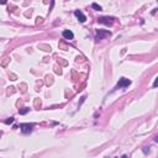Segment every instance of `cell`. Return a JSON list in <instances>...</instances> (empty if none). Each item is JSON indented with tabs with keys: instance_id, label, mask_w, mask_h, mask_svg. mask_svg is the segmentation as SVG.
Here are the masks:
<instances>
[{
	"instance_id": "5b68a950",
	"label": "cell",
	"mask_w": 158,
	"mask_h": 158,
	"mask_svg": "<svg viewBox=\"0 0 158 158\" xmlns=\"http://www.w3.org/2000/svg\"><path fill=\"white\" fill-rule=\"evenodd\" d=\"M105 36H110V32H107V31H101V30H99V32H98V35H96L95 40L96 41H100V40H102Z\"/></svg>"
},
{
	"instance_id": "ba28073f",
	"label": "cell",
	"mask_w": 158,
	"mask_h": 158,
	"mask_svg": "<svg viewBox=\"0 0 158 158\" xmlns=\"http://www.w3.org/2000/svg\"><path fill=\"white\" fill-rule=\"evenodd\" d=\"M28 110H30L28 107H23L22 110H20V114H21V115H25V114L28 113Z\"/></svg>"
},
{
	"instance_id": "30bf717a",
	"label": "cell",
	"mask_w": 158,
	"mask_h": 158,
	"mask_svg": "<svg viewBox=\"0 0 158 158\" xmlns=\"http://www.w3.org/2000/svg\"><path fill=\"white\" fill-rule=\"evenodd\" d=\"M121 158H127V156H122V157H121Z\"/></svg>"
},
{
	"instance_id": "9c48e42d",
	"label": "cell",
	"mask_w": 158,
	"mask_h": 158,
	"mask_svg": "<svg viewBox=\"0 0 158 158\" xmlns=\"http://www.w3.org/2000/svg\"><path fill=\"white\" fill-rule=\"evenodd\" d=\"M14 122V117H10V119H7V120H5V124L6 125H10Z\"/></svg>"
},
{
	"instance_id": "3957f363",
	"label": "cell",
	"mask_w": 158,
	"mask_h": 158,
	"mask_svg": "<svg viewBox=\"0 0 158 158\" xmlns=\"http://www.w3.org/2000/svg\"><path fill=\"white\" fill-rule=\"evenodd\" d=\"M130 84H131L130 79L120 78V79H119V83H117V88H127Z\"/></svg>"
},
{
	"instance_id": "6da1fadb",
	"label": "cell",
	"mask_w": 158,
	"mask_h": 158,
	"mask_svg": "<svg viewBox=\"0 0 158 158\" xmlns=\"http://www.w3.org/2000/svg\"><path fill=\"white\" fill-rule=\"evenodd\" d=\"M98 21L100 23H104V25H107V26H111L114 23V17H109V16H102L99 17Z\"/></svg>"
},
{
	"instance_id": "8992f818",
	"label": "cell",
	"mask_w": 158,
	"mask_h": 158,
	"mask_svg": "<svg viewBox=\"0 0 158 158\" xmlns=\"http://www.w3.org/2000/svg\"><path fill=\"white\" fill-rule=\"evenodd\" d=\"M62 35H63V37H64L66 40H73V37H74L73 32H72L70 30H64Z\"/></svg>"
},
{
	"instance_id": "52a82bcc",
	"label": "cell",
	"mask_w": 158,
	"mask_h": 158,
	"mask_svg": "<svg viewBox=\"0 0 158 158\" xmlns=\"http://www.w3.org/2000/svg\"><path fill=\"white\" fill-rule=\"evenodd\" d=\"M91 7H93V9H95V10H98V11H100V10H101V6L98 5L96 3H93V4H91Z\"/></svg>"
},
{
	"instance_id": "7a4b0ae2",
	"label": "cell",
	"mask_w": 158,
	"mask_h": 158,
	"mask_svg": "<svg viewBox=\"0 0 158 158\" xmlns=\"http://www.w3.org/2000/svg\"><path fill=\"white\" fill-rule=\"evenodd\" d=\"M20 129L22 131V133H30L34 129V124H21Z\"/></svg>"
},
{
	"instance_id": "277c9868",
	"label": "cell",
	"mask_w": 158,
	"mask_h": 158,
	"mask_svg": "<svg viewBox=\"0 0 158 158\" xmlns=\"http://www.w3.org/2000/svg\"><path fill=\"white\" fill-rule=\"evenodd\" d=\"M74 15H75V17L78 19L80 22H85V21H86V16H85L80 10H75V11H74Z\"/></svg>"
}]
</instances>
